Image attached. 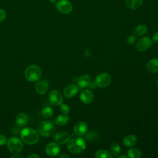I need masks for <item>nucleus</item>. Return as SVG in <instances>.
I'll return each mask as SVG.
<instances>
[{"label":"nucleus","mask_w":158,"mask_h":158,"mask_svg":"<svg viewBox=\"0 0 158 158\" xmlns=\"http://www.w3.org/2000/svg\"><path fill=\"white\" fill-rule=\"evenodd\" d=\"M20 137L25 143L30 145L37 143L40 139L39 133L35 130L30 127L23 128L21 131Z\"/></svg>","instance_id":"nucleus-1"},{"label":"nucleus","mask_w":158,"mask_h":158,"mask_svg":"<svg viewBox=\"0 0 158 158\" xmlns=\"http://www.w3.org/2000/svg\"><path fill=\"white\" fill-rule=\"evenodd\" d=\"M68 150L72 154H80L86 148L85 140L81 137H76L69 141L67 143Z\"/></svg>","instance_id":"nucleus-2"},{"label":"nucleus","mask_w":158,"mask_h":158,"mask_svg":"<svg viewBox=\"0 0 158 158\" xmlns=\"http://www.w3.org/2000/svg\"><path fill=\"white\" fill-rule=\"evenodd\" d=\"M24 75L28 81L33 82L38 80L41 78L42 70L39 66L31 65L25 69Z\"/></svg>","instance_id":"nucleus-3"},{"label":"nucleus","mask_w":158,"mask_h":158,"mask_svg":"<svg viewBox=\"0 0 158 158\" xmlns=\"http://www.w3.org/2000/svg\"><path fill=\"white\" fill-rule=\"evenodd\" d=\"M55 130V127L52 123L48 121H43L38 126V133L43 136L48 137L52 135Z\"/></svg>","instance_id":"nucleus-4"},{"label":"nucleus","mask_w":158,"mask_h":158,"mask_svg":"<svg viewBox=\"0 0 158 158\" xmlns=\"http://www.w3.org/2000/svg\"><path fill=\"white\" fill-rule=\"evenodd\" d=\"M7 146L9 151L12 154L20 152L23 147L22 141L17 137H12L7 141Z\"/></svg>","instance_id":"nucleus-5"},{"label":"nucleus","mask_w":158,"mask_h":158,"mask_svg":"<svg viewBox=\"0 0 158 158\" xmlns=\"http://www.w3.org/2000/svg\"><path fill=\"white\" fill-rule=\"evenodd\" d=\"M111 81V77L108 73H101L95 79V84L99 88H106L109 85Z\"/></svg>","instance_id":"nucleus-6"},{"label":"nucleus","mask_w":158,"mask_h":158,"mask_svg":"<svg viewBox=\"0 0 158 158\" xmlns=\"http://www.w3.org/2000/svg\"><path fill=\"white\" fill-rule=\"evenodd\" d=\"M56 7L58 11L65 14L70 13L73 9L72 3L68 0H59L56 3Z\"/></svg>","instance_id":"nucleus-7"},{"label":"nucleus","mask_w":158,"mask_h":158,"mask_svg":"<svg viewBox=\"0 0 158 158\" xmlns=\"http://www.w3.org/2000/svg\"><path fill=\"white\" fill-rule=\"evenodd\" d=\"M49 101L54 106H60L63 101V96L58 90H52L49 94Z\"/></svg>","instance_id":"nucleus-8"},{"label":"nucleus","mask_w":158,"mask_h":158,"mask_svg":"<svg viewBox=\"0 0 158 158\" xmlns=\"http://www.w3.org/2000/svg\"><path fill=\"white\" fill-rule=\"evenodd\" d=\"M152 44L151 40L146 36H144L139 39L136 43V49L138 51L143 52L149 48Z\"/></svg>","instance_id":"nucleus-9"},{"label":"nucleus","mask_w":158,"mask_h":158,"mask_svg":"<svg viewBox=\"0 0 158 158\" xmlns=\"http://www.w3.org/2000/svg\"><path fill=\"white\" fill-rule=\"evenodd\" d=\"M78 91V86L73 83H69L64 89V95L67 98H73L76 95Z\"/></svg>","instance_id":"nucleus-10"},{"label":"nucleus","mask_w":158,"mask_h":158,"mask_svg":"<svg viewBox=\"0 0 158 158\" xmlns=\"http://www.w3.org/2000/svg\"><path fill=\"white\" fill-rule=\"evenodd\" d=\"M46 153L51 156L55 157L60 152V147L56 143H50L46 147Z\"/></svg>","instance_id":"nucleus-11"},{"label":"nucleus","mask_w":158,"mask_h":158,"mask_svg":"<svg viewBox=\"0 0 158 158\" xmlns=\"http://www.w3.org/2000/svg\"><path fill=\"white\" fill-rule=\"evenodd\" d=\"M88 125L84 122H78L73 128L74 133L78 136L85 135L88 131Z\"/></svg>","instance_id":"nucleus-12"},{"label":"nucleus","mask_w":158,"mask_h":158,"mask_svg":"<svg viewBox=\"0 0 158 158\" xmlns=\"http://www.w3.org/2000/svg\"><path fill=\"white\" fill-rule=\"evenodd\" d=\"M80 98L82 102L86 104H88L93 101L94 95L91 91L89 89H85L80 93Z\"/></svg>","instance_id":"nucleus-13"},{"label":"nucleus","mask_w":158,"mask_h":158,"mask_svg":"<svg viewBox=\"0 0 158 158\" xmlns=\"http://www.w3.org/2000/svg\"><path fill=\"white\" fill-rule=\"evenodd\" d=\"M77 85L79 88L82 89L89 86L91 83V78L88 75H83L78 78Z\"/></svg>","instance_id":"nucleus-14"},{"label":"nucleus","mask_w":158,"mask_h":158,"mask_svg":"<svg viewBox=\"0 0 158 158\" xmlns=\"http://www.w3.org/2000/svg\"><path fill=\"white\" fill-rule=\"evenodd\" d=\"M54 140L58 144H64L67 143L70 140V136L67 132H59L55 135Z\"/></svg>","instance_id":"nucleus-15"},{"label":"nucleus","mask_w":158,"mask_h":158,"mask_svg":"<svg viewBox=\"0 0 158 158\" xmlns=\"http://www.w3.org/2000/svg\"><path fill=\"white\" fill-rule=\"evenodd\" d=\"M48 83L46 80H40L35 85V88L38 93L45 94L48 89Z\"/></svg>","instance_id":"nucleus-16"},{"label":"nucleus","mask_w":158,"mask_h":158,"mask_svg":"<svg viewBox=\"0 0 158 158\" xmlns=\"http://www.w3.org/2000/svg\"><path fill=\"white\" fill-rule=\"evenodd\" d=\"M147 70L151 73L158 72V58H154L150 60L146 65Z\"/></svg>","instance_id":"nucleus-17"},{"label":"nucleus","mask_w":158,"mask_h":158,"mask_svg":"<svg viewBox=\"0 0 158 158\" xmlns=\"http://www.w3.org/2000/svg\"><path fill=\"white\" fill-rule=\"evenodd\" d=\"M28 121V115L24 112L19 113L15 118V122L18 126L23 127L25 126Z\"/></svg>","instance_id":"nucleus-18"},{"label":"nucleus","mask_w":158,"mask_h":158,"mask_svg":"<svg viewBox=\"0 0 158 158\" xmlns=\"http://www.w3.org/2000/svg\"><path fill=\"white\" fill-rule=\"evenodd\" d=\"M125 2L128 8L135 10L142 6L143 0H125Z\"/></svg>","instance_id":"nucleus-19"},{"label":"nucleus","mask_w":158,"mask_h":158,"mask_svg":"<svg viewBox=\"0 0 158 158\" xmlns=\"http://www.w3.org/2000/svg\"><path fill=\"white\" fill-rule=\"evenodd\" d=\"M137 143V138L133 135H128L124 137L123 139V143L127 147L133 146Z\"/></svg>","instance_id":"nucleus-20"},{"label":"nucleus","mask_w":158,"mask_h":158,"mask_svg":"<svg viewBox=\"0 0 158 158\" xmlns=\"http://www.w3.org/2000/svg\"><path fill=\"white\" fill-rule=\"evenodd\" d=\"M69 120V117L67 115V114H60L59 115L55 120V122L58 125H66Z\"/></svg>","instance_id":"nucleus-21"},{"label":"nucleus","mask_w":158,"mask_h":158,"mask_svg":"<svg viewBox=\"0 0 158 158\" xmlns=\"http://www.w3.org/2000/svg\"><path fill=\"white\" fill-rule=\"evenodd\" d=\"M148 31V27L143 25H138L134 28V33L138 36H141L146 33Z\"/></svg>","instance_id":"nucleus-22"},{"label":"nucleus","mask_w":158,"mask_h":158,"mask_svg":"<svg viewBox=\"0 0 158 158\" xmlns=\"http://www.w3.org/2000/svg\"><path fill=\"white\" fill-rule=\"evenodd\" d=\"M141 156V152L138 148H133L128 150V157L131 158H139Z\"/></svg>","instance_id":"nucleus-23"},{"label":"nucleus","mask_w":158,"mask_h":158,"mask_svg":"<svg viewBox=\"0 0 158 158\" xmlns=\"http://www.w3.org/2000/svg\"><path fill=\"white\" fill-rule=\"evenodd\" d=\"M96 158H112V156L109 152L104 149H99L95 153Z\"/></svg>","instance_id":"nucleus-24"},{"label":"nucleus","mask_w":158,"mask_h":158,"mask_svg":"<svg viewBox=\"0 0 158 158\" xmlns=\"http://www.w3.org/2000/svg\"><path fill=\"white\" fill-rule=\"evenodd\" d=\"M110 149L112 155L115 157L118 156V154L120 153V147L117 143H113L110 146Z\"/></svg>","instance_id":"nucleus-25"},{"label":"nucleus","mask_w":158,"mask_h":158,"mask_svg":"<svg viewBox=\"0 0 158 158\" xmlns=\"http://www.w3.org/2000/svg\"><path fill=\"white\" fill-rule=\"evenodd\" d=\"M99 138V135L98 132L94 131H91L88 132L86 135V139L89 141H96Z\"/></svg>","instance_id":"nucleus-26"},{"label":"nucleus","mask_w":158,"mask_h":158,"mask_svg":"<svg viewBox=\"0 0 158 158\" xmlns=\"http://www.w3.org/2000/svg\"><path fill=\"white\" fill-rule=\"evenodd\" d=\"M41 114L44 117V118H50L51 117L53 114H54V111H53V109L50 107H48V106H46V107H44L42 110H41Z\"/></svg>","instance_id":"nucleus-27"},{"label":"nucleus","mask_w":158,"mask_h":158,"mask_svg":"<svg viewBox=\"0 0 158 158\" xmlns=\"http://www.w3.org/2000/svg\"><path fill=\"white\" fill-rule=\"evenodd\" d=\"M60 110L62 114H67L70 112V107L68 105L62 103L60 105Z\"/></svg>","instance_id":"nucleus-28"},{"label":"nucleus","mask_w":158,"mask_h":158,"mask_svg":"<svg viewBox=\"0 0 158 158\" xmlns=\"http://www.w3.org/2000/svg\"><path fill=\"white\" fill-rule=\"evenodd\" d=\"M127 41L129 44H133L135 43V42L136 41V36L134 35H130L127 38Z\"/></svg>","instance_id":"nucleus-29"},{"label":"nucleus","mask_w":158,"mask_h":158,"mask_svg":"<svg viewBox=\"0 0 158 158\" xmlns=\"http://www.w3.org/2000/svg\"><path fill=\"white\" fill-rule=\"evenodd\" d=\"M7 138L3 135H0V146L4 145L7 143Z\"/></svg>","instance_id":"nucleus-30"},{"label":"nucleus","mask_w":158,"mask_h":158,"mask_svg":"<svg viewBox=\"0 0 158 158\" xmlns=\"http://www.w3.org/2000/svg\"><path fill=\"white\" fill-rule=\"evenodd\" d=\"M6 17V13L5 10L2 9H0V22L3 21Z\"/></svg>","instance_id":"nucleus-31"},{"label":"nucleus","mask_w":158,"mask_h":158,"mask_svg":"<svg viewBox=\"0 0 158 158\" xmlns=\"http://www.w3.org/2000/svg\"><path fill=\"white\" fill-rule=\"evenodd\" d=\"M152 40L156 42V43H158V31L155 33L153 36H152Z\"/></svg>","instance_id":"nucleus-32"},{"label":"nucleus","mask_w":158,"mask_h":158,"mask_svg":"<svg viewBox=\"0 0 158 158\" xmlns=\"http://www.w3.org/2000/svg\"><path fill=\"white\" fill-rule=\"evenodd\" d=\"M84 55H85V56L86 57H89V56H91V52H90V51H89L88 49H86L85 50V51H84Z\"/></svg>","instance_id":"nucleus-33"},{"label":"nucleus","mask_w":158,"mask_h":158,"mask_svg":"<svg viewBox=\"0 0 158 158\" xmlns=\"http://www.w3.org/2000/svg\"><path fill=\"white\" fill-rule=\"evenodd\" d=\"M11 157H12V158H20V157L23 158V156H22V155H20V154H19V153H17V154H14V155L12 156Z\"/></svg>","instance_id":"nucleus-34"},{"label":"nucleus","mask_w":158,"mask_h":158,"mask_svg":"<svg viewBox=\"0 0 158 158\" xmlns=\"http://www.w3.org/2000/svg\"><path fill=\"white\" fill-rule=\"evenodd\" d=\"M35 157H36V158H39V157H40V156L36 155V154H32L29 155V156H28V158H35Z\"/></svg>","instance_id":"nucleus-35"},{"label":"nucleus","mask_w":158,"mask_h":158,"mask_svg":"<svg viewBox=\"0 0 158 158\" xmlns=\"http://www.w3.org/2000/svg\"><path fill=\"white\" fill-rule=\"evenodd\" d=\"M60 158H69L70 156L66 154H63L59 156Z\"/></svg>","instance_id":"nucleus-36"},{"label":"nucleus","mask_w":158,"mask_h":158,"mask_svg":"<svg viewBox=\"0 0 158 158\" xmlns=\"http://www.w3.org/2000/svg\"><path fill=\"white\" fill-rule=\"evenodd\" d=\"M118 158H123H123H127L128 157H127V156H118Z\"/></svg>","instance_id":"nucleus-37"},{"label":"nucleus","mask_w":158,"mask_h":158,"mask_svg":"<svg viewBox=\"0 0 158 158\" xmlns=\"http://www.w3.org/2000/svg\"><path fill=\"white\" fill-rule=\"evenodd\" d=\"M57 0H49V1L51 2H52V3H54V2H56V1Z\"/></svg>","instance_id":"nucleus-38"},{"label":"nucleus","mask_w":158,"mask_h":158,"mask_svg":"<svg viewBox=\"0 0 158 158\" xmlns=\"http://www.w3.org/2000/svg\"><path fill=\"white\" fill-rule=\"evenodd\" d=\"M157 86H158V78L157 79Z\"/></svg>","instance_id":"nucleus-39"}]
</instances>
